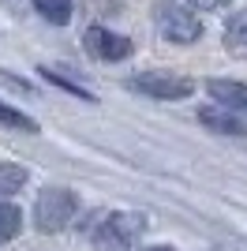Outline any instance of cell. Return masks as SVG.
I'll use <instances>...</instances> for the list:
<instances>
[{
  "instance_id": "obj_8",
  "label": "cell",
  "mask_w": 247,
  "mask_h": 251,
  "mask_svg": "<svg viewBox=\"0 0 247 251\" xmlns=\"http://www.w3.org/2000/svg\"><path fill=\"white\" fill-rule=\"evenodd\" d=\"M225 49L240 60H247V8L236 11L232 19L225 23Z\"/></svg>"
},
{
  "instance_id": "obj_10",
  "label": "cell",
  "mask_w": 247,
  "mask_h": 251,
  "mask_svg": "<svg viewBox=\"0 0 247 251\" xmlns=\"http://www.w3.org/2000/svg\"><path fill=\"white\" fill-rule=\"evenodd\" d=\"M23 184H26V169L11 165V161H0V195H15Z\"/></svg>"
},
{
  "instance_id": "obj_13",
  "label": "cell",
  "mask_w": 247,
  "mask_h": 251,
  "mask_svg": "<svg viewBox=\"0 0 247 251\" xmlns=\"http://www.w3.org/2000/svg\"><path fill=\"white\" fill-rule=\"evenodd\" d=\"M187 4H191V11L198 15V11H217V8H225L228 0H187Z\"/></svg>"
},
{
  "instance_id": "obj_14",
  "label": "cell",
  "mask_w": 247,
  "mask_h": 251,
  "mask_svg": "<svg viewBox=\"0 0 247 251\" xmlns=\"http://www.w3.org/2000/svg\"><path fill=\"white\" fill-rule=\"evenodd\" d=\"M146 251H173V248H146Z\"/></svg>"
},
{
  "instance_id": "obj_3",
  "label": "cell",
  "mask_w": 247,
  "mask_h": 251,
  "mask_svg": "<svg viewBox=\"0 0 247 251\" xmlns=\"http://www.w3.org/2000/svg\"><path fill=\"white\" fill-rule=\"evenodd\" d=\"M146 229V218L143 214H109V218H101V225L94 229V240H98V248L105 251H120V248H131L139 236H143Z\"/></svg>"
},
{
  "instance_id": "obj_4",
  "label": "cell",
  "mask_w": 247,
  "mask_h": 251,
  "mask_svg": "<svg viewBox=\"0 0 247 251\" xmlns=\"http://www.w3.org/2000/svg\"><path fill=\"white\" fill-rule=\"evenodd\" d=\"M131 86L146 98H157V101H180V98H191L195 83L184 79L176 72H143V75H131Z\"/></svg>"
},
{
  "instance_id": "obj_7",
  "label": "cell",
  "mask_w": 247,
  "mask_h": 251,
  "mask_svg": "<svg viewBox=\"0 0 247 251\" xmlns=\"http://www.w3.org/2000/svg\"><path fill=\"white\" fill-rule=\"evenodd\" d=\"M210 94H214L217 105L225 109H236V113L247 116V86L244 83H225V79H210Z\"/></svg>"
},
{
  "instance_id": "obj_2",
  "label": "cell",
  "mask_w": 247,
  "mask_h": 251,
  "mask_svg": "<svg viewBox=\"0 0 247 251\" xmlns=\"http://www.w3.org/2000/svg\"><path fill=\"white\" fill-rule=\"evenodd\" d=\"M75 210H79L75 191H68V188H45L38 195V206H34V221H38L41 232H60L64 225L75 218Z\"/></svg>"
},
{
  "instance_id": "obj_5",
  "label": "cell",
  "mask_w": 247,
  "mask_h": 251,
  "mask_svg": "<svg viewBox=\"0 0 247 251\" xmlns=\"http://www.w3.org/2000/svg\"><path fill=\"white\" fill-rule=\"evenodd\" d=\"M82 42H86V52L94 60H105V64H116V60L131 56V38H124L116 30H105V26H90Z\"/></svg>"
},
{
  "instance_id": "obj_12",
  "label": "cell",
  "mask_w": 247,
  "mask_h": 251,
  "mask_svg": "<svg viewBox=\"0 0 247 251\" xmlns=\"http://www.w3.org/2000/svg\"><path fill=\"white\" fill-rule=\"evenodd\" d=\"M0 124H8V127H19V131H38V124H34L30 116H23L19 109H8L4 101H0Z\"/></svg>"
},
{
  "instance_id": "obj_9",
  "label": "cell",
  "mask_w": 247,
  "mask_h": 251,
  "mask_svg": "<svg viewBox=\"0 0 247 251\" xmlns=\"http://www.w3.org/2000/svg\"><path fill=\"white\" fill-rule=\"evenodd\" d=\"M34 8L52 23V26H64L72 19V0H34Z\"/></svg>"
},
{
  "instance_id": "obj_6",
  "label": "cell",
  "mask_w": 247,
  "mask_h": 251,
  "mask_svg": "<svg viewBox=\"0 0 247 251\" xmlns=\"http://www.w3.org/2000/svg\"><path fill=\"white\" fill-rule=\"evenodd\" d=\"M198 120H202L210 131H221V135H247V116L236 109H225V105H206L198 109Z\"/></svg>"
},
{
  "instance_id": "obj_11",
  "label": "cell",
  "mask_w": 247,
  "mask_h": 251,
  "mask_svg": "<svg viewBox=\"0 0 247 251\" xmlns=\"http://www.w3.org/2000/svg\"><path fill=\"white\" fill-rule=\"evenodd\" d=\"M19 229H23V214H19V206L0 202V244H8Z\"/></svg>"
},
{
  "instance_id": "obj_1",
  "label": "cell",
  "mask_w": 247,
  "mask_h": 251,
  "mask_svg": "<svg viewBox=\"0 0 247 251\" xmlns=\"http://www.w3.org/2000/svg\"><path fill=\"white\" fill-rule=\"evenodd\" d=\"M154 26H157L161 38H169L176 45H191V42L202 38L198 15L191 8H184V4H173V0H157L154 4Z\"/></svg>"
}]
</instances>
